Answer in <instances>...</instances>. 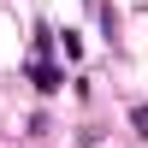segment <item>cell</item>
<instances>
[{
  "instance_id": "cell-1",
  "label": "cell",
  "mask_w": 148,
  "mask_h": 148,
  "mask_svg": "<svg viewBox=\"0 0 148 148\" xmlns=\"http://www.w3.org/2000/svg\"><path fill=\"white\" fill-rule=\"evenodd\" d=\"M24 77H30V83H36L42 95H53L59 83H65V71H59V65H47V59H36V53H30V65H24Z\"/></svg>"
}]
</instances>
